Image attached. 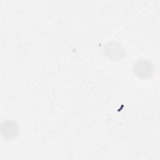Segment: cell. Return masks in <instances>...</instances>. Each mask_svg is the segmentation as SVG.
Listing matches in <instances>:
<instances>
[{"label":"cell","instance_id":"3","mask_svg":"<svg viewBox=\"0 0 160 160\" xmlns=\"http://www.w3.org/2000/svg\"><path fill=\"white\" fill-rule=\"evenodd\" d=\"M0 130L2 137L8 140L15 139L20 132L18 124L12 119H6L2 122Z\"/></svg>","mask_w":160,"mask_h":160},{"label":"cell","instance_id":"2","mask_svg":"<svg viewBox=\"0 0 160 160\" xmlns=\"http://www.w3.org/2000/svg\"><path fill=\"white\" fill-rule=\"evenodd\" d=\"M104 52L109 59L113 61L120 60L125 55V51L122 44L116 41L107 42L104 46Z\"/></svg>","mask_w":160,"mask_h":160},{"label":"cell","instance_id":"1","mask_svg":"<svg viewBox=\"0 0 160 160\" xmlns=\"http://www.w3.org/2000/svg\"><path fill=\"white\" fill-rule=\"evenodd\" d=\"M134 74L141 79H148L154 72L153 64L148 59H141L137 61L133 66Z\"/></svg>","mask_w":160,"mask_h":160}]
</instances>
